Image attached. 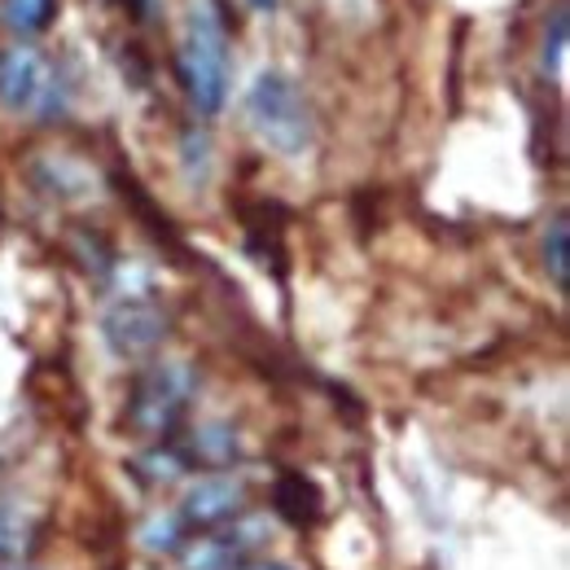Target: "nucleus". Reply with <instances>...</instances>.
Here are the masks:
<instances>
[{
    "mask_svg": "<svg viewBox=\"0 0 570 570\" xmlns=\"http://www.w3.org/2000/svg\"><path fill=\"white\" fill-rule=\"evenodd\" d=\"M128 9H132V18H145V9H149V0H128Z\"/></svg>",
    "mask_w": 570,
    "mask_h": 570,
    "instance_id": "a211bd4d",
    "label": "nucleus"
},
{
    "mask_svg": "<svg viewBox=\"0 0 570 570\" xmlns=\"http://www.w3.org/2000/svg\"><path fill=\"white\" fill-rule=\"evenodd\" d=\"M277 509H282L289 522H312L316 513H321V497H316V488L307 483V479H298V474H285L282 483H277Z\"/></svg>",
    "mask_w": 570,
    "mask_h": 570,
    "instance_id": "f8f14e48",
    "label": "nucleus"
},
{
    "mask_svg": "<svg viewBox=\"0 0 570 570\" xmlns=\"http://www.w3.org/2000/svg\"><path fill=\"white\" fill-rule=\"evenodd\" d=\"M250 540L246 531L207 535L198 544H185V570H242L250 562Z\"/></svg>",
    "mask_w": 570,
    "mask_h": 570,
    "instance_id": "6e6552de",
    "label": "nucleus"
},
{
    "mask_svg": "<svg viewBox=\"0 0 570 570\" xmlns=\"http://www.w3.org/2000/svg\"><path fill=\"white\" fill-rule=\"evenodd\" d=\"M0 18L18 36H40L58 18V0H0Z\"/></svg>",
    "mask_w": 570,
    "mask_h": 570,
    "instance_id": "9b49d317",
    "label": "nucleus"
},
{
    "mask_svg": "<svg viewBox=\"0 0 570 570\" xmlns=\"http://www.w3.org/2000/svg\"><path fill=\"white\" fill-rule=\"evenodd\" d=\"M176 71H180V83H185L198 115H219L224 110V97H228V36H224V22L215 13V0L194 4Z\"/></svg>",
    "mask_w": 570,
    "mask_h": 570,
    "instance_id": "f257e3e1",
    "label": "nucleus"
},
{
    "mask_svg": "<svg viewBox=\"0 0 570 570\" xmlns=\"http://www.w3.org/2000/svg\"><path fill=\"white\" fill-rule=\"evenodd\" d=\"M255 9H277V0H250Z\"/></svg>",
    "mask_w": 570,
    "mask_h": 570,
    "instance_id": "6ab92c4d",
    "label": "nucleus"
},
{
    "mask_svg": "<svg viewBox=\"0 0 570 570\" xmlns=\"http://www.w3.org/2000/svg\"><path fill=\"white\" fill-rule=\"evenodd\" d=\"M242 570H294V567H285V562H246Z\"/></svg>",
    "mask_w": 570,
    "mask_h": 570,
    "instance_id": "f3484780",
    "label": "nucleus"
},
{
    "mask_svg": "<svg viewBox=\"0 0 570 570\" xmlns=\"http://www.w3.org/2000/svg\"><path fill=\"white\" fill-rule=\"evenodd\" d=\"M36 535H40L36 518L22 504L0 500V562H22L36 544Z\"/></svg>",
    "mask_w": 570,
    "mask_h": 570,
    "instance_id": "1a4fd4ad",
    "label": "nucleus"
},
{
    "mask_svg": "<svg viewBox=\"0 0 570 570\" xmlns=\"http://www.w3.org/2000/svg\"><path fill=\"white\" fill-rule=\"evenodd\" d=\"M246 483L242 479H228V474H219V479H203V483H194L185 500H180V518H185V527L189 531H219V527H228V522H242L246 518Z\"/></svg>",
    "mask_w": 570,
    "mask_h": 570,
    "instance_id": "423d86ee",
    "label": "nucleus"
},
{
    "mask_svg": "<svg viewBox=\"0 0 570 570\" xmlns=\"http://www.w3.org/2000/svg\"><path fill=\"white\" fill-rule=\"evenodd\" d=\"M0 106L4 110H31L40 119L62 115V106H67L62 88L36 49H13L0 58Z\"/></svg>",
    "mask_w": 570,
    "mask_h": 570,
    "instance_id": "20e7f679",
    "label": "nucleus"
},
{
    "mask_svg": "<svg viewBox=\"0 0 570 570\" xmlns=\"http://www.w3.org/2000/svg\"><path fill=\"white\" fill-rule=\"evenodd\" d=\"M101 334H106V347L119 360H141L167 338V312L145 294H128L106 312Z\"/></svg>",
    "mask_w": 570,
    "mask_h": 570,
    "instance_id": "39448f33",
    "label": "nucleus"
},
{
    "mask_svg": "<svg viewBox=\"0 0 570 570\" xmlns=\"http://www.w3.org/2000/svg\"><path fill=\"white\" fill-rule=\"evenodd\" d=\"M132 470H137L141 483L158 488V483H176L189 465H185V456H180V443H149L141 456L132 461Z\"/></svg>",
    "mask_w": 570,
    "mask_h": 570,
    "instance_id": "9d476101",
    "label": "nucleus"
},
{
    "mask_svg": "<svg viewBox=\"0 0 570 570\" xmlns=\"http://www.w3.org/2000/svg\"><path fill=\"white\" fill-rule=\"evenodd\" d=\"M180 149H185V176H189V185H203L212 176V141H207V132L189 128Z\"/></svg>",
    "mask_w": 570,
    "mask_h": 570,
    "instance_id": "2eb2a0df",
    "label": "nucleus"
},
{
    "mask_svg": "<svg viewBox=\"0 0 570 570\" xmlns=\"http://www.w3.org/2000/svg\"><path fill=\"white\" fill-rule=\"evenodd\" d=\"M246 119H250L255 137L285 158H294L312 145V110H307L303 92L294 88V79H285L282 71L255 75V83L246 92Z\"/></svg>",
    "mask_w": 570,
    "mask_h": 570,
    "instance_id": "7ed1b4c3",
    "label": "nucleus"
},
{
    "mask_svg": "<svg viewBox=\"0 0 570 570\" xmlns=\"http://www.w3.org/2000/svg\"><path fill=\"white\" fill-rule=\"evenodd\" d=\"M198 391V377L189 364H149L145 373H137L132 391H128V426L141 439L167 443L176 426L189 413V400Z\"/></svg>",
    "mask_w": 570,
    "mask_h": 570,
    "instance_id": "f03ea898",
    "label": "nucleus"
},
{
    "mask_svg": "<svg viewBox=\"0 0 570 570\" xmlns=\"http://www.w3.org/2000/svg\"><path fill=\"white\" fill-rule=\"evenodd\" d=\"M189 527H185V518L180 513H158V518H149L141 531V544L149 553H180L185 544H189Z\"/></svg>",
    "mask_w": 570,
    "mask_h": 570,
    "instance_id": "ddd939ff",
    "label": "nucleus"
},
{
    "mask_svg": "<svg viewBox=\"0 0 570 570\" xmlns=\"http://www.w3.org/2000/svg\"><path fill=\"white\" fill-rule=\"evenodd\" d=\"M562 58H567V4H558V9H553L549 36H544V71L558 75L562 71Z\"/></svg>",
    "mask_w": 570,
    "mask_h": 570,
    "instance_id": "dca6fc26",
    "label": "nucleus"
},
{
    "mask_svg": "<svg viewBox=\"0 0 570 570\" xmlns=\"http://www.w3.org/2000/svg\"><path fill=\"white\" fill-rule=\"evenodd\" d=\"M544 268H549V277L558 282V289H567L570 255H567V219H562V215H558V219L549 224V233H544Z\"/></svg>",
    "mask_w": 570,
    "mask_h": 570,
    "instance_id": "4468645a",
    "label": "nucleus"
},
{
    "mask_svg": "<svg viewBox=\"0 0 570 570\" xmlns=\"http://www.w3.org/2000/svg\"><path fill=\"white\" fill-rule=\"evenodd\" d=\"M180 456L189 470H233L242 461V443H237V430L212 422V426H198L189 434V443H180Z\"/></svg>",
    "mask_w": 570,
    "mask_h": 570,
    "instance_id": "0eeeda50",
    "label": "nucleus"
},
{
    "mask_svg": "<svg viewBox=\"0 0 570 570\" xmlns=\"http://www.w3.org/2000/svg\"><path fill=\"white\" fill-rule=\"evenodd\" d=\"M0 570H27L22 562H0Z\"/></svg>",
    "mask_w": 570,
    "mask_h": 570,
    "instance_id": "aec40b11",
    "label": "nucleus"
}]
</instances>
